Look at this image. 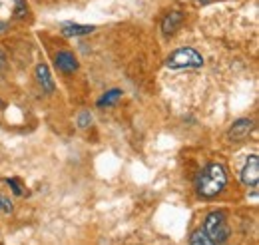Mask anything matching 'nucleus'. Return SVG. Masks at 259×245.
Wrapping results in <instances>:
<instances>
[{"instance_id": "obj_6", "label": "nucleus", "mask_w": 259, "mask_h": 245, "mask_svg": "<svg viewBox=\"0 0 259 245\" xmlns=\"http://www.w3.org/2000/svg\"><path fill=\"white\" fill-rule=\"evenodd\" d=\"M36 80H38L40 88L46 94L54 92V80H52V74H50V70H48V66L44 62H40L36 66Z\"/></svg>"}, {"instance_id": "obj_13", "label": "nucleus", "mask_w": 259, "mask_h": 245, "mask_svg": "<svg viewBox=\"0 0 259 245\" xmlns=\"http://www.w3.org/2000/svg\"><path fill=\"white\" fill-rule=\"evenodd\" d=\"M90 124H92L90 112H82V114L78 116V126H80V128H90Z\"/></svg>"}, {"instance_id": "obj_19", "label": "nucleus", "mask_w": 259, "mask_h": 245, "mask_svg": "<svg viewBox=\"0 0 259 245\" xmlns=\"http://www.w3.org/2000/svg\"><path fill=\"white\" fill-rule=\"evenodd\" d=\"M0 108H4V102H2V100H0Z\"/></svg>"}, {"instance_id": "obj_5", "label": "nucleus", "mask_w": 259, "mask_h": 245, "mask_svg": "<svg viewBox=\"0 0 259 245\" xmlns=\"http://www.w3.org/2000/svg\"><path fill=\"white\" fill-rule=\"evenodd\" d=\"M253 130V120H247V118H241L237 122L231 124L229 132H227V138L233 140V142H239V140H245Z\"/></svg>"}, {"instance_id": "obj_11", "label": "nucleus", "mask_w": 259, "mask_h": 245, "mask_svg": "<svg viewBox=\"0 0 259 245\" xmlns=\"http://www.w3.org/2000/svg\"><path fill=\"white\" fill-rule=\"evenodd\" d=\"M120 96H122V90H110V92H106L100 100H98V106H100V108H104V106H112V104H116V102L120 100Z\"/></svg>"}, {"instance_id": "obj_15", "label": "nucleus", "mask_w": 259, "mask_h": 245, "mask_svg": "<svg viewBox=\"0 0 259 245\" xmlns=\"http://www.w3.org/2000/svg\"><path fill=\"white\" fill-rule=\"evenodd\" d=\"M6 184L14 189V193H16V195H22V193H24V189H22V185L18 184V180H6Z\"/></svg>"}, {"instance_id": "obj_8", "label": "nucleus", "mask_w": 259, "mask_h": 245, "mask_svg": "<svg viewBox=\"0 0 259 245\" xmlns=\"http://www.w3.org/2000/svg\"><path fill=\"white\" fill-rule=\"evenodd\" d=\"M54 60H56L58 70H62L64 74H72V72L78 70V60H76V56L70 54V52H58Z\"/></svg>"}, {"instance_id": "obj_1", "label": "nucleus", "mask_w": 259, "mask_h": 245, "mask_svg": "<svg viewBox=\"0 0 259 245\" xmlns=\"http://www.w3.org/2000/svg\"><path fill=\"white\" fill-rule=\"evenodd\" d=\"M227 185V172L222 164H209L201 170L195 180V189L201 197H215L220 195Z\"/></svg>"}, {"instance_id": "obj_7", "label": "nucleus", "mask_w": 259, "mask_h": 245, "mask_svg": "<svg viewBox=\"0 0 259 245\" xmlns=\"http://www.w3.org/2000/svg\"><path fill=\"white\" fill-rule=\"evenodd\" d=\"M182 22H184V14H182L180 10H174V12H169V14L163 18L162 32L165 36H171V34L178 32V28L182 26Z\"/></svg>"}, {"instance_id": "obj_4", "label": "nucleus", "mask_w": 259, "mask_h": 245, "mask_svg": "<svg viewBox=\"0 0 259 245\" xmlns=\"http://www.w3.org/2000/svg\"><path fill=\"white\" fill-rule=\"evenodd\" d=\"M241 182L247 187H255L259 182V157L257 155H251L247 157L243 170H241Z\"/></svg>"}, {"instance_id": "obj_2", "label": "nucleus", "mask_w": 259, "mask_h": 245, "mask_svg": "<svg viewBox=\"0 0 259 245\" xmlns=\"http://www.w3.org/2000/svg\"><path fill=\"white\" fill-rule=\"evenodd\" d=\"M165 66L169 70H197L203 66V58L201 54L190 48V46H182L178 50H174L167 58H165Z\"/></svg>"}, {"instance_id": "obj_17", "label": "nucleus", "mask_w": 259, "mask_h": 245, "mask_svg": "<svg viewBox=\"0 0 259 245\" xmlns=\"http://www.w3.org/2000/svg\"><path fill=\"white\" fill-rule=\"evenodd\" d=\"M6 30H8V24L6 22H0V34H4Z\"/></svg>"}, {"instance_id": "obj_12", "label": "nucleus", "mask_w": 259, "mask_h": 245, "mask_svg": "<svg viewBox=\"0 0 259 245\" xmlns=\"http://www.w3.org/2000/svg\"><path fill=\"white\" fill-rule=\"evenodd\" d=\"M14 16L16 18H26L28 16V6L24 4V0H16V10H14Z\"/></svg>"}, {"instance_id": "obj_18", "label": "nucleus", "mask_w": 259, "mask_h": 245, "mask_svg": "<svg viewBox=\"0 0 259 245\" xmlns=\"http://www.w3.org/2000/svg\"><path fill=\"white\" fill-rule=\"evenodd\" d=\"M197 2H201V4H205V2H209V0H197Z\"/></svg>"}, {"instance_id": "obj_16", "label": "nucleus", "mask_w": 259, "mask_h": 245, "mask_svg": "<svg viewBox=\"0 0 259 245\" xmlns=\"http://www.w3.org/2000/svg\"><path fill=\"white\" fill-rule=\"evenodd\" d=\"M4 66H6V56H4V52L0 50V70H4Z\"/></svg>"}, {"instance_id": "obj_9", "label": "nucleus", "mask_w": 259, "mask_h": 245, "mask_svg": "<svg viewBox=\"0 0 259 245\" xmlns=\"http://www.w3.org/2000/svg\"><path fill=\"white\" fill-rule=\"evenodd\" d=\"M94 32V26H86V24H74V22H66L62 24V34L72 38V36H86Z\"/></svg>"}, {"instance_id": "obj_10", "label": "nucleus", "mask_w": 259, "mask_h": 245, "mask_svg": "<svg viewBox=\"0 0 259 245\" xmlns=\"http://www.w3.org/2000/svg\"><path fill=\"white\" fill-rule=\"evenodd\" d=\"M190 245H218L215 241H211L203 229H195L194 233L190 235Z\"/></svg>"}, {"instance_id": "obj_3", "label": "nucleus", "mask_w": 259, "mask_h": 245, "mask_svg": "<svg viewBox=\"0 0 259 245\" xmlns=\"http://www.w3.org/2000/svg\"><path fill=\"white\" fill-rule=\"evenodd\" d=\"M203 231L211 241H215L218 245L226 243L229 239V223H227L226 215L222 212H211L203 221Z\"/></svg>"}, {"instance_id": "obj_14", "label": "nucleus", "mask_w": 259, "mask_h": 245, "mask_svg": "<svg viewBox=\"0 0 259 245\" xmlns=\"http://www.w3.org/2000/svg\"><path fill=\"white\" fill-rule=\"evenodd\" d=\"M12 210H14V206H12V201L0 195V214H10Z\"/></svg>"}]
</instances>
